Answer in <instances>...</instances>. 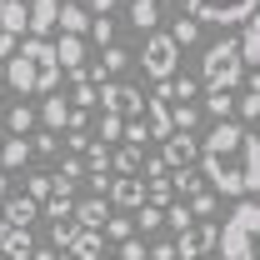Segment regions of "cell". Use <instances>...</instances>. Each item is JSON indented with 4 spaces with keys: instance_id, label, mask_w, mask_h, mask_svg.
I'll return each mask as SVG.
<instances>
[{
    "instance_id": "obj_1",
    "label": "cell",
    "mask_w": 260,
    "mask_h": 260,
    "mask_svg": "<svg viewBox=\"0 0 260 260\" xmlns=\"http://www.w3.org/2000/svg\"><path fill=\"white\" fill-rule=\"evenodd\" d=\"M200 180H210L220 195L250 200L260 185V140L250 125L215 120V130L200 140Z\"/></svg>"
},
{
    "instance_id": "obj_2",
    "label": "cell",
    "mask_w": 260,
    "mask_h": 260,
    "mask_svg": "<svg viewBox=\"0 0 260 260\" xmlns=\"http://www.w3.org/2000/svg\"><path fill=\"white\" fill-rule=\"evenodd\" d=\"M5 80H10V90H20V95H55L60 65H55L50 40H25V45H15V55L5 60Z\"/></svg>"
},
{
    "instance_id": "obj_3",
    "label": "cell",
    "mask_w": 260,
    "mask_h": 260,
    "mask_svg": "<svg viewBox=\"0 0 260 260\" xmlns=\"http://www.w3.org/2000/svg\"><path fill=\"white\" fill-rule=\"evenodd\" d=\"M255 240H260V205L240 200L225 215V225L215 230V250L220 260H255Z\"/></svg>"
},
{
    "instance_id": "obj_4",
    "label": "cell",
    "mask_w": 260,
    "mask_h": 260,
    "mask_svg": "<svg viewBox=\"0 0 260 260\" xmlns=\"http://www.w3.org/2000/svg\"><path fill=\"white\" fill-rule=\"evenodd\" d=\"M240 75H245V65H240V50H235V40L225 35V40H215V45L205 50L195 85H205V90H235V85H240Z\"/></svg>"
},
{
    "instance_id": "obj_5",
    "label": "cell",
    "mask_w": 260,
    "mask_h": 260,
    "mask_svg": "<svg viewBox=\"0 0 260 260\" xmlns=\"http://www.w3.org/2000/svg\"><path fill=\"white\" fill-rule=\"evenodd\" d=\"M255 5H260V0H185V20L235 30L240 20H250V15H255Z\"/></svg>"
},
{
    "instance_id": "obj_6",
    "label": "cell",
    "mask_w": 260,
    "mask_h": 260,
    "mask_svg": "<svg viewBox=\"0 0 260 260\" xmlns=\"http://www.w3.org/2000/svg\"><path fill=\"white\" fill-rule=\"evenodd\" d=\"M135 60L145 65V80H155V85H165V80L175 75V65H180V45H175L170 35L150 30V35H145V50H140Z\"/></svg>"
},
{
    "instance_id": "obj_7",
    "label": "cell",
    "mask_w": 260,
    "mask_h": 260,
    "mask_svg": "<svg viewBox=\"0 0 260 260\" xmlns=\"http://www.w3.org/2000/svg\"><path fill=\"white\" fill-rule=\"evenodd\" d=\"M95 105H105V115H115V120H140L145 90H135L125 80H105V85H95Z\"/></svg>"
},
{
    "instance_id": "obj_8",
    "label": "cell",
    "mask_w": 260,
    "mask_h": 260,
    "mask_svg": "<svg viewBox=\"0 0 260 260\" xmlns=\"http://www.w3.org/2000/svg\"><path fill=\"white\" fill-rule=\"evenodd\" d=\"M170 250H175V260H200V255H210V250H215V225H210V220H190Z\"/></svg>"
},
{
    "instance_id": "obj_9",
    "label": "cell",
    "mask_w": 260,
    "mask_h": 260,
    "mask_svg": "<svg viewBox=\"0 0 260 260\" xmlns=\"http://www.w3.org/2000/svg\"><path fill=\"white\" fill-rule=\"evenodd\" d=\"M160 145H165L160 150L165 170H190V165L200 160V140H195V135H165Z\"/></svg>"
},
{
    "instance_id": "obj_10",
    "label": "cell",
    "mask_w": 260,
    "mask_h": 260,
    "mask_svg": "<svg viewBox=\"0 0 260 260\" xmlns=\"http://www.w3.org/2000/svg\"><path fill=\"white\" fill-rule=\"evenodd\" d=\"M0 220L10 230H30V220H40V205H35L30 195H5L0 200Z\"/></svg>"
},
{
    "instance_id": "obj_11",
    "label": "cell",
    "mask_w": 260,
    "mask_h": 260,
    "mask_svg": "<svg viewBox=\"0 0 260 260\" xmlns=\"http://www.w3.org/2000/svg\"><path fill=\"white\" fill-rule=\"evenodd\" d=\"M55 15H60V0H30L25 5V30H30V40H45V35L55 30Z\"/></svg>"
},
{
    "instance_id": "obj_12",
    "label": "cell",
    "mask_w": 260,
    "mask_h": 260,
    "mask_svg": "<svg viewBox=\"0 0 260 260\" xmlns=\"http://www.w3.org/2000/svg\"><path fill=\"white\" fill-rule=\"evenodd\" d=\"M130 60H135L130 50H120V45H105V50H100V60H95V70H85V80H90V85H105V80H115V75H120Z\"/></svg>"
},
{
    "instance_id": "obj_13",
    "label": "cell",
    "mask_w": 260,
    "mask_h": 260,
    "mask_svg": "<svg viewBox=\"0 0 260 260\" xmlns=\"http://www.w3.org/2000/svg\"><path fill=\"white\" fill-rule=\"evenodd\" d=\"M110 200L120 205V210H140L145 205V185H140V175H120V180H110Z\"/></svg>"
},
{
    "instance_id": "obj_14",
    "label": "cell",
    "mask_w": 260,
    "mask_h": 260,
    "mask_svg": "<svg viewBox=\"0 0 260 260\" xmlns=\"http://www.w3.org/2000/svg\"><path fill=\"white\" fill-rule=\"evenodd\" d=\"M50 50H55V65H60V70H70V75L85 70V40H80V35H60Z\"/></svg>"
},
{
    "instance_id": "obj_15",
    "label": "cell",
    "mask_w": 260,
    "mask_h": 260,
    "mask_svg": "<svg viewBox=\"0 0 260 260\" xmlns=\"http://www.w3.org/2000/svg\"><path fill=\"white\" fill-rule=\"evenodd\" d=\"M65 255H70V260H100V255H105V240H100V230H80V225H75L70 245H65Z\"/></svg>"
},
{
    "instance_id": "obj_16",
    "label": "cell",
    "mask_w": 260,
    "mask_h": 260,
    "mask_svg": "<svg viewBox=\"0 0 260 260\" xmlns=\"http://www.w3.org/2000/svg\"><path fill=\"white\" fill-rule=\"evenodd\" d=\"M55 30H60V35H80V40H85V30H90V10L75 5V0H65L60 15H55Z\"/></svg>"
},
{
    "instance_id": "obj_17",
    "label": "cell",
    "mask_w": 260,
    "mask_h": 260,
    "mask_svg": "<svg viewBox=\"0 0 260 260\" xmlns=\"http://www.w3.org/2000/svg\"><path fill=\"white\" fill-rule=\"evenodd\" d=\"M235 50H240V65H245V70H255V60H260V20H255V15L240 20V40H235Z\"/></svg>"
},
{
    "instance_id": "obj_18",
    "label": "cell",
    "mask_w": 260,
    "mask_h": 260,
    "mask_svg": "<svg viewBox=\"0 0 260 260\" xmlns=\"http://www.w3.org/2000/svg\"><path fill=\"white\" fill-rule=\"evenodd\" d=\"M70 220H75L80 230H100L105 220H110V205H105L100 195H95V200H80V205L70 210Z\"/></svg>"
},
{
    "instance_id": "obj_19",
    "label": "cell",
    "mask_w": 260,
    "mask_h": 260,
    "mask_svg": "<svg viewBox=\"0 0 260 260\" xmlns=\"http://www.w3.org/2000/svg\"><path fill=\"white\" fill-rule=\"evenodd\" d=\"M30 140L25 135H10V140H0V170H20V165H30Z\"/></svg>"
},
{
    "instance_id": "obj_20",
    "label": "cell",
    "mask_w": 260,
    "mask_h": 260,
    "mask_svg": "<svg viewBox=\"0 0 260 260\" xmlns=\"http://www.w3.org/2000/svg\"><path fill=\"white\" fill-rule=\"evenodd\" d=\"M0 255H5V260H30V255H35L30 230H5V240H0Z\"/></svg>"
},
{
    "instance_id": "obj_21",
    "label": "cell",
    "mask_w": 260,
    "mask_h": 260,
    "mask_svg": "<svg viewBox=\"0 0 260 260\" xmlns=\"http://www.w3.org/2000/svg\"><path fill=\"white\" fill-rule=\"evenodd\" d=\"M130 25L140 35H150L160 25V5H155V0H130Z\"/></svg>"
},
{
    "instance_id": "obj_22",
    "label": "cell",
    "mask_w": 260,
    "mask_h": 260,
    "mask_svg": "<svg viewBox=\"0 0 260 260\" xmlns=\"http://www.w3.org/2000/svg\"><path fill=\"white\" fill-rule=\"evenodd\" d=\"M0 30L5 35H25V0H0Z\"/></svg>"
},
{
    "instance_id": "obj_23",
    "label": "cell",
    "mask_w": 260,
    "mask_h": 260,
    "mask_svg": "<svg viewBox=\"0 0 260 260\" xmlns=\"http://www.w3.org/2000/svg\"><path fill=\"white\" fill-rule=\"evenodd\" d=\"M40 120H45V130H50V135H60L65 120H70V105H65V95H45V105H40Z\"/></svg>"
},
{
    "instance_id": "obj_24",
    "label": "cell",
    "mask_w": 260,
    "mask_h": 260,
    "mask_svg": "<svg viewBox=\"0 0 260 260\" xmlns=\"http://www.w3.org/2000/svg\"><path fill=\"white\" fill-rule=\"evenodd\" d=\"M65 105H70V110H90V105H95V85L85 80V70L70 75V100H65Z\"/></svg>"
},
{
    "instance_id": "obj_25",
    "label": "cell",
    "mask_w": 260,
    "mask_h": 260,
    "mask_svg": "<svg viewBox=\"0 0 260 260\" xmlns=\"http://www.w3.org/2000/svg\"><path fill=\"white\" fill-rule=\"evenodd\" d=\"M200 110H210L215 120H230V115H235V90H205Z\"/></svg>"
},
{
    "instance_id": "obj_26",
    "label": "cell",
    "mask_w": 260,
    "mask_h": 260,
    "mask_svg": "<svg viewBox=\"0 0 260 260\" xmlns=\"http://www.w3.org/2000/svg\"><path fill=\"white\" fill-rule=\"evenodd\" d=\"M205 190V180H200V170H170V195H185V200H190V195H200Z\"/></svg>"
},
{
    "instance_id": "obj_27",
    "label": "cell",
    "mask_w": 260,
    "mask_h": 260,
    "mask_svg": "<svg viewBox=\"0 0 260 260\" xmlns=\"http://www.w3.org/2000/svg\"><path fill=\"white\" fill-rule=\"evenodd\" d=\"M0 125L10 130V135H30V130H35V110H30V105H15L10 115H0Z\"/></svg>"
},
{
    "instance_id": "obj_28",
    "label": "cell",
    "mask_w": 260,
    "mask_h": 260,
    "mask_svg": "<svg viewBox=\"0 0 260 260\" xmlns=\"http://www.w3.org/2000/svg\"><path fill=\"white\" fill-rule=\"evenodd\" d=\"M105 170H110V145L90 140L85 145V175H105Z\"/></svg>"
},
{
    "instance_id": "obj_29",
    "label": "cell",
    "mask_w": 260,
    "mask_h": 260,
    "mask_svg": "<svg viewBox=\"0 0 260 260\" xmlns=\"http://www.w3.org/2000/svg\"><path fill=\"white\" fill-rule=\"evenodd\" d=\"M140 160H145V155H140L135 145H120V150H110V165H115L120 175H140Z\"/></svg>"
},
{
    "instance_id": "obj_30",
    "label": "cell",
    "mask_w": 260,
    "mask_h": 260,
    "mask_svg": "<svg viewBox=\"0 0 260 260\" xmlns=\"http://www.w3.org/2000/svg\"><path fill=\"white\" fill-rule=\"evenodd\" d=\"M185 210H190V220H210V215L220 210V200H215L210 190H200V195H190V200H185Z\"/></svg>"
},
{
    "instance_id": "obj_31",
    "label": "cell",
    "mask_w": 260,
    "mask_h": 260,
    "mask_svg": "<svg viewBox=\"0 0 260 260\" xmlns=\"http://www.w3.org/2000/svg\"><path fill=\"white\" fill-rule=\"evenodd\" d=\"M25 195H30L35 205H45V200H50V175H45V170H35V175H25Z\"/></svg>"
},
{
    "instance_id": "obj_32",
    "label": "cell",
    "mask_w": 260,
    "mask_h": 260,
    "mask_svg": "<svg viewBox=\"0 0 260 260\" xmlns=\"http://www.w3.org/2000/svg\"><path fill=\"white\" fill-rule=\"evenodd\" d=\"M170 40H175V45L185 50V45H195V40H200V25H195V20H185V15H180V20L170 25Z\"/></svg>"
},
{
    "instance_id": "obj_33",
    "label": "cell",
    "mask_w": 260,
    "mask_h": 260,
    "mask_svg": "<svg viewBox=\"0 0 260 260\" xmlns=\"http://www.w3.org/2000/svg\"><path fill=\"white\" fill-rule=\"evenodd\" d=\"M25 140H30V155H60V135H50V130L25 135Z\"/></svg>"
},
{
    "instance_id": "obj_34",
    "label": "cell",
    "mask_w": 260,
    "mask_h": 260,
    "mask_svg": "<svg viewBox=\"0 0 260 260\" xmlns=\"http://www.w3.org/2000/svg\"><path fill=\"white\" fill-rule=\"evenodd\" d=\"M130 225H140V230H145V235H150V230H160V225H165V210H155V205H140Z\"/></svg>"
},
{
    "instance_id": "obj_35",
    "label": "cell",
    "mask_w": 260,
    "mask_h": 260,
    "mask_svg": "<svg viewBox=\"0 0 260 260\" xmlns=\"http://www.w3.org/2000/svg\"><path fill=\"white\" fill-rule=\"evenodd\" d=\"M90 35H95V45H100V50H105V45H115V20H110V15L90 20Z\"/></svg>"
},
{
    "instance_id": "obj_36",
    "label": "cell",
    "mask_w": 260,
    "mask_h": 260,
    "mask_svg": "<svg viewBox=\"0 0 260 260\" xmlns=\"http://www.w3.org/2000/svg\"><path fill=\"white\" fill-rule=\"evenodd\" d=\"M70 210H75V200H55V195L40 205V215H45V220H70Z\"/></svg>"
},
{
    "instance_id": "obj_37",
    "label": "cell",
    "mask_w": 260,
    "mask_h": 260,
    "mask_svg": "<svg viewBox=\"0 0 260 260\" xmlns=\"http://www.w3.org/2000/svg\"><path fill=\"white\" fill-rule=\"evenodd\" d=\"M55 175H60V180H70V185H75V180H85V160H80V155H65V160H60V170H55Z\"/></svg>"
},
{
    "instance_id": "obj_38",
    "label": "cell",
    "mask_w": 260,
    "mask_h": 260,
    "mask_svg": "<svg viewBox=\"0 0 260 260\" xmlns=\"http://www.w3.org/2000/svg\"><path fill=\"white\" fill-rule=\"evenodd\" d=\"M105 235H110V240H130V235H135V225H130V220H120V215H110V220H105Z\"/></svg>"
},
{
    "instance_id": "obj_39",
    "label": "cell",
    "mask_w": 260,
    "mask_h": 260,
    "mask_svg": "<svg viewBox=\"0 0 260 260\" xmlns=\"http://www.w3.org/2000/svg\"><path fill=\"white\" fill-rule=\"evenodd\" d=\"M70 235H75V220H50V240H55V250L70 245Z\"/></svg>"
},
{
    "instance_id": "obj_40",
    "label": "cell",
    "mask_w": 260,
    "mask_h": 260,
    "mask_svg": "<svg viewBox=\"0 0 260 260\" xmlns=\"http://www.w3.org/2000/svg\"><path fill=\"white\" fill-rule=\"evenodd\" d=\"M165 220H170L175 230H185V225H190V210H185V200H170V205H165Z\"/></svg>"
},
{
    "instance_id": "obj_41",
    "label": "cell",
    "mask_w": 260,
    "mask_h": 260,
    "mask_svg": "<svg viewBox=\"0 0 260 260\" xmlns=\"http://www.w3.org/2000/svg\"><path fill=\"white\" fill-rule=\"evenodd\" d=\"M120 130H125V120H115V115H105V120H100V145H110V140H120Z\"/></svg>"
},
{
    "instance_id": "obj_42",
    "label": "cell",
    "mask_w": 260,
    "mask_h": 260,
    "mask_svg": "<svg viewBox=\"0 0 260 260\" xmlns=\"http://www.w3.org/2000/svg\"><path fill=\"white\" fill-rule=\"evenodd\" d=\"M120 260H145V245L130 235V240H120Z\"/></svg>"
},
{
    "instance_id": "obj_43",
    "label": "cell",
    "mask_w": 260,
    "mask_h": 260,
    "mask_svg": "<svg viewBox=\"0 0 260 260\" xmlns=\"http://www.w3.org/2000/svg\"><path fill=\"white\" fill-rule=\"evenodd\" d=\"M145 260H175V250H170V240H160V245H150V250H145Z\"/></svg>"
},
{
    "instance_id": "obj_44",
    "label": "cell",
    "mask_w": 260,
    "mask_h": 260,
    "mask_svg": "<svg viewBox=\"0 0 260 260\" xmlns=\"http://www.w3.org/2000/svg\"><path fill=\"white\" fill-rule=\"evenodd\" d=\"M10 55H15V35L0 30V60H10Z\"/></svg>"
},
{
    "instance_id": "obj_45",
    "label": "cell",
    "mask_w": 260,
    "mask_h": 260,
    "mask_svg": "<svg viewBox=\"0 0 260 260\" xmlns=\"http://www.w3.org/2000/svg\"><path fill=\"white\" fill-rule=\"evenodd\" d=\"M85 180H90V190H95L100 200H105V190H110V180H105V175H85Z\"/></svg>"
},
{
    "instance_id": "obj_46",
    "label": "cell",
    "mask_w": 260,
    "mask_h": 260,
    "mask_svg": "<svg viewBox=\"0 0 260 260\" xmlns=\"http://www.w3.org/2000/svg\"><path fill=\"white\" fill-rule=\"evenodd\" d=\"M90 10H95V15H110V10H115V0H90Z\"/></svg>"
},
{
    "instance_id": "obj_47",
    "label": "cell",
    "mask_w": 260,
    "mask_h": 260,
    "mask_svg": "<svg viewBox=\"0 0 260 260\" xmlns=\"http://www.w3.org/2000/svg\"><path fill=\"white\" fill-rule=\"evenodd\" d=\"M5 185H10V180H5V170H0V200H5Z\"/></svg>"
},
{
    "instance_id": "obj_48",
    "label": "cell",
    "mask_w": 260,
    "mask_h": 260,
    "mask_svg": "<svg viewBox=\"0 0 260 260\" xmlns=\"http://www.w3.org/2000/svg\"><path fill=\"white\" fill-rule=\"evenodd\" d=\"M5 230H10V225H5V220H0V240H5Z\"/></svg>"
},
{
    "instance_id": "obj_49",
    "label": "cell",
    "mask_w": 260,
    "mask_h": 260,
    "mask_svg": "<svg viewBox=\"0 0 260 260\" xmlns=\"http://www.w3.org/2000/svg\"><path fill=\"white\" fill-rule=\"evenodd\" d=\"M155 5H165V0H155Z\"/></svg>"
},
{
    "instance_id": "obj_50",
    "label": "cell",
    "mask_w": 260,
    "mask_h": 260,
    "mask_svg": "<svg viewBox=\"0 0 260 260\" xmlns=\"http://www.w3.org/2000/svg\"><path fill=\"white\" fill-rule=\"evenodd\" d=\"M100 260H110V255H100Z\"/></svg>"
},
{
    "instance_id": "obj_51",
    "label": "cell",
    "mask_w": 260,
    "mask_h": 260,
    "mask_svg": "<svg viewBox=\"0 0 260 260\" xmlns=\"http://www.w3.org/2000/svg\"><path fill=\"white\" fill-rule=\"evenodd\" d=\"M0 260H5V255H0Z\"/></svg>"
}]
</instances>
